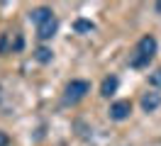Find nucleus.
<instances>
[{"instance_id": "f257e3e1", "label": "nucleus", "mask_w": 161, "mask_h": 146, "mask_svg": "<svg viewBox=\"0 0 161 146\" xmlns=\"http://www.w3.org/2000/svg\"><path fill=\"white\" fill-rule=\"evenodd\" d=\"M154 56H156V39L151 34H147V37H142L137 41V46H134V51L130 56V66L132 68H147Z\"/></svg>"}, {"instance_id": "7ed1b4c3", "label": "nucleus", "mask_w": 161, "mask_h": 146, "mask_svg": "<svg viewBox=\"0 0 161 146\" xmlns=\"http://www.w3.org/2000/svg\"><path fill=\"white\" fill-rule=\"evenodd\" d=\"M56 29H59V19L54 17V15H49L47 19H42L39 24H37V37L42 41H47V39H51L56 34Z\"/></svg>"}, {"instance_id": "9d476101", "label": "nucleus", "mask_w": 161, "mask_h": 146, "mask_svg": "<svg viewBox=\"0 0 161 146\" xmlns=\"http://www.w3.org/2000/svg\"><path fill=\"white\" fill-rule=\"evenodd\" d=\"M149 83H151L154 88H161V68H156V71L149 76Z\"/></svg>"}, {"instance_id": "6e6552de", "label": "nucleus", "mask_w": 161, "mask_h": 146, "mask_svg": "<svg viewBox=\"0 0 161 146\" xmlns=\"http://www.w3.org/2000/svg\"><path fill=\"white\" fill-rule=\"evenodd\" d=\"M73 29H76L78 34H91L93 29H95V24H93L91 19H76V22H73Z\"/></svg>"}, {"instance_id": "423d86ee", "label": "nucleus", "mask_w": 161, "mask_h": 146, "mask_svg": "<svg viewBox=\"0 0 161 146\" xmlns=\"http://www.w3.org/2000/svg\"><path fill=\"white\" fill-rule=\"evenodd\" d=\"M117 85H120L117 76H108L105 80H103V85H100V95H103V97H110V95H115Z\"/></svg>"}, {"instance_id": "39448f33", "label": "nucleus", "mask_w": 161, "mask_h": 146, "mask_svg": "<svg viewBox=\"0 0 161 146\" xmlns=\"http://www.w3.org/2000/svg\"><path fill=\"white\" fill-rule=\"evenodd\" d=\"M159 105H161V95L159 93H144L142 95V110L144 112H154V110H159Z\"/></svg>"}, {"instance_id": "f03ea898", "label": "nucleus", "mask_w": 161, "mask_h": 146, "mask_svg": "<svg viewBox=\"0 0 161 146\" xmlns=\"http://www.w3.org/2000/svg\"><path fill=\"white\" fill-rule=\"evenodd\" d=\"M91 93V83L88 80H71L69 85L64 88V102L66 105H76L83 97Z\"/></svg>"}, {"instance_id": "f8f14e48", "label": "nucleus", "mask_w": 161, "mask_h": 146, "mask_svg": "<svg viewBox=\"0 0 161 146\" xmlns=\"http://www.w3.org/2000/svg\"><path fill=\"white\" fill-rule=\"evenodd\" d=\"M156 10H159V12H161V3H159V5H156Z\"/></svg>"}, {"instance_id": "20e7f679", "label": "nucleus", "mask_w": 161, "mask_h": 146, "mask_svg": "<svg viewBox=\"0 0 161 146\" xmlns=\"http://www.w3.org/2000/svg\"><path fill=\"white\" fill-rule=\"evenodd\" d=\"M130 115H132L130 100H117V102L110 105V119H115V122H122V119H127Z\"/></svg>"}, {"instance_id": "1a4fd4ad", "label": "nucleus", "mask_w": 161, "mask_h": 146, "mask_svg": "<svg viewBox=\"0 0 161 146\" xmlns=\"http://www.w3.org/2000/svg\"><path fill=\"white\" fill-rule=\"evenodd\" d=\"M51 56H54V54H51V49H47V46H39L37 51H34V58H37L39 63H49Z\"/></svg>"}, {"instance_id": "0eeeda50", "label": "nucleus", "mask_w": 161, "mask_h": 146, "mask_svg": "<svg viewBox=\"0 0 161 146\" xmlns=\"http://www.w3.org/2000/svg\"><path fill=\"white\" fill-rule=\"evenodd\" d=\"M49 15H54V12H51V8H37V10H32V12H30V22L39 24L42 19H47Z\"/></svg>"}, {"instance_id": "9b49d317", "label": "nucleus", "mask_w": 161, "mask_h": 146, "mask_svg": "<svg viewBox=\"0 0 161 146\" xmlns=\"http://www.w3.org/2000/svg\"><path fill=\"white\" fill-rule=\"evenodd\" d=\"M10 144V139H8V134L5 132H0V146H8Z\"/></svg>"}]
</instances>
